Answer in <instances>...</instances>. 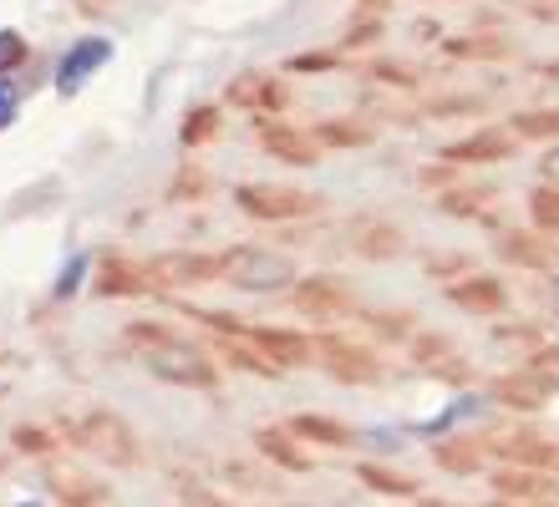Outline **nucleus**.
I'll list each match as a JSON object with an SVG mask.
<instances>
[{
	"label": "nucleus",
	"mask_w": 559,
	"mask_h": 507,
	"mask_svg": "<svg viewBox=\"0 0 559 507\" xmlns=\"http://www.w3.org/2000/svg\"><path fill=\"white\" fill-rule=\"evenodd\" d=\"M549 304H555V315H559V275L549 279Z\"/></svg>",
	"instance_id": "obj_36"
},
{
	"label": "nucleus",
	"mask_w": 559,
	"mask_h": 507,
	"mask_svg": "<svg viewBox=\"0 0 559 507\" xmlns=\"http://www.w3.org/2000/svg\"><path fill=\"white\" fill-rule=\"evenodd\" d=\"M356 233H367V239H356V249H361V254H377V259H382V254H397V249H402V233L386 229V224H361Z\"/></svg>",
	"instance_id": "obj_20"
},
{
	"label": "nucleus",
	"mask_w": 559,
	"mask_h": 507,
	"mask_svg": "<svg viewBox=\"0 0 559 507\" xmlns=\"http://www.w3.org/2000/svg\"><path fill=\"white\" fill-rule=\"evenodd\" d=\"M107 57H112V46H107L103 36H92V41H76L72 51L61 57V67H57V87L67 92V97H72V92L82 87V82H87V76L97 72V67H103Z\"/></svg>",
	"instance_id": "obj_10"
},
{
	"label": "nucleus",
	"mask_w": 559,
	"mask_h": 507,
	"mask_svg": "<svg viewBox=\"0 0 559 507\" xmlns=\"http://www.w3.org/2000/svg\"><path fill=\"white\" fill-rule=\"evenodd\" d=\"M321 355H325V365H331L341 381H356V386H367V381L382 376V365L371 361L367 346H352V340H336V335L321 340Z\"/></svg>",
	"instance_id": "obj_9"
},
{
	"label": "nucleus",
	"mask_w": 559,
	"mask_h": 507,
	"mask_svg": "<svg viewBox=\"0 0 559 507\" xmlns=\"http://www.w3.org/2000/svg\"><path fill=\"white\" fill-rule=\"evenodd\" d=\"M46 487H51V497H57L61 507H112V493H107V482H92L82 478V472H51L46 478Z\"/></svg>",
	"instance_id": "obj_11"
},
{
	"label": "nucleus",
	"mask_w": 559,
	"mask_h": 507,
	"mask_svg": "<svg viewBox=\"0 0 559 507\" xmlns=\"http://www.w3.org/2000/svg\"><path fill=\"white\" fill-rule=\"evenodd\" d=\"M76 275H82V259H76L72 269H67V275H61V294H72V290H76Z\"/></svg>",
	"instance_id": "obj_35"
},
{
	"label": "nucleus",
	"mask_w": 559,
	"mask_h": 507,
	"mask_svg": "<svg viewBox=\"0 0 559 507\" xmlns=\"http://www.w3.org/2000/svg\"><path fill=\"white\" fill-rule=\"evenodd\" d=\"M214 132H219V112H214V107H193V112L183 117L178 137H183V147H204Z\"/></svg>",
	"instance_id": "obj_18"
},
{
	"label": "nucleus",
	"mask_w": 559,
	"mask_h": 507,
	"mask_svg": "<svg viewBox=\"0 0 559 507\" xmlns=\"http://www.w3.org/2000/svg\"><path fill=\"white\" fill-rule=\"evenodd\" d=\"M438 462L442 467H453V472H473L478 467V451H463V447H438Z\"/></svg>",
	"instance_id": "obj_28"
},
{
	"label": "nucleus",
	"mask_w": 559,
	"mask_h": 507,
	"mask_svg": "<svg viewBox=\"0 0 559 507\" xmlns=\"http://www.w3.org/2000/svg\"><path fill=\"white\" fill-rule=\"evenodd\" d=\"M178 497H183L189 507H224L219 497L209 493V487H199V482H178Z\"/></svg>",
	"instance_id": "obj_31"
},
{
	"label": "nucleus",
	"mask_w": 559,
	"mask_h": 507,
	"mask_svg": "<svg viewBox=\"0 0 559 507\" xmlns=\"http://www.w3.org/2000/svg\"><path fill=\"white\" fill-rule=\"evenodd\" d=\"M499 249L509 254V259H519V264H545V249L530 244V233H509Z\"/></svg>",
	"instance_id": "obj_23"
},
{
	"label": "nucleus",
	"mask_w": 559,
	"mask_h": 507,
	"mask_svg": "<svg viewBox=\"0 0 559 507\" xmlns=\"http://www.w3.org/2000/svg\"><path fill=\"white\" fill-rule=\"evenodd\" d=\"M76 442L107 467H138L143 462V447H138V432L118 411H87V417L76 421Z\"/></svg>",
	"instance_id": "obj_3"
},
{
	"label": "nucleus",
	"mask_w": 559,
	"mask_h": 507,
	"mask_svg": "<svg viewBox=\"0 0 559 507\" xmlns=\"http://www.w3.org/2000/svg\"><path fill=\"white\" fill-rule=\"evenodd\" d=\"M128 346H133L138 361L158 381H168V386H193V391L219 386V365L209 361L199 346H189L183 335L163 330V325H128Z\"/></svg>",
	"instance_id": "obj_1"
},
{
	"label": "nucleus",
	"mask_w": 559,
	"mask_h": 507,
	"mask_svg": "<svg viewBox=\"0 0 559 507\" xmlns=\"http://www.w3.org/2000/svg\"><path fill=\"white\" fill-rule=\"evenodd\" d=\"M11 442H15V451H26V457H46V451L57 447L51 432H41V426H15Z\"/></svg>",
	"instance_id": "obj_22"
},
{
	"label": "nucleus",
	"mask_w": 559,
	"mask_h": 507,
	"mask_svg": "<svg viewBox=\"0 0 559 507\" xmlns=\"http://www.w3.org/2000/svg\"><path fill=\"white\" fill-rule=\"evenodd\" d=\"M545 178L559 189V147H549V158H545Z\"/></svg>",
	"instance_id": "obj_34"
},
{
	"label": "nucleus",
	"mask_w": 559,
	"mask_h": 507,
	"mask_svg": "<svg viewBox=\"0 0 559 507\" xmlns=\"http://www.w3.org/2000/svg\"><path fill=\"white\" fill-rule=\"evenodd\" d=\"M235 203L245 208L250 218H300V214H316V198L300 189H280V183H239L235 189Z\"/></svg>",
	"instance_id": "obj_5"
},
{
	"label": "nucleus",
	"mask_w": 559,
	"mask_h": 507,
	"mask_svg": "<svg viewBox=\"0 0 559 507\" xmlns=\"http://www.w3.org/2000/svg\"><path fill=\"white\" fill-rule=\"evenodd\" d=\"M295 304H300L310 319H336V315H346V310H352V294L341 290L336 279L321 275V279H306V285L295 290Z\"/></svg>",
	"instance_id": "obj_12"
},
{
	"label": "nucleus",
	"mask_w": 559,
	"mask_h": 507,
	"mask_svg": "<svg viewBox=\"0 0 559 507\" xmlns=\"http://www.w3.org/2000/svg\"><path fill=\"white\" fill-rule=\"evenodd\" d=\"M250 346L265 350V361L275 365V371L280 365H310V355H316V346L295 330H250Z\"/></svg>",
	"instance_id": "obj_13"
},
{
	"label": "nucleus",
	"mask_w": 559,
	"mask_h": 507,
	"mask_svg": "<svg viewBox=\"0 0 559 507\" xmlns=\"http://www.w3.org/2000/svg\"><path fill=\"white\" fill-rule=\"evenodd\" d=\"M371 128H361V122H325L321 128V143H367Z\"/></svg>",
	"instance_id": "obj_26"
},
{
	"label": "nucleus",
	"mask_w": 559,
	"mask_h": 507,
	"mask_svg": "<svg viewBox=\"0 0 559 507\" xmlns=\"http://www.w3.org/2000/svg\"><path fill=\"white\" fill-rule=\"evenodd\" d=\"M499 396H514L509 406H539V386H530V381H519V386H514V381H503Z\"/></svg>",
	"instance_id": "obj_30"
},
{
	"label": "nucleus",
	"mask_w": 559,
	"mask_h": 507,
	"mask_svg": "<svg viewBox=\"0 0 559 507\" xmlns=\"http://www.w3.org/2000/svg\"><path fill=\"white\" fill-rule=\"evenodd\" d=\"M15 112H21V87H15L11 76H0V132L15 122Z\"/></svg>",
	"instance_id": "obj_27"
},
{
	"label": "nucleus",
	"mask_w": 559,
	"mask_h": 507,
	"mask_svg": "<svg viewBox=\"0 0 559 507\" xmlns=\"http://www.w3.org/2000/svg\"><path fill=\"white\" fill-rule=\"evenodd\" d=\"M26 61V36H15V31H0V76L15 72Z\"/></svg>",
	"instance_id": "obj_25"
},
{
	"label": "nucleus",
	"mask_w": 559,
	"mask_h": 507,
	"mask_svg": "<svg viewBox=\"0 0 559 507\" xmlns=\"http://www.w3.org/2000/svg\"><path fill=\"white\" fill-rule=\"evenodd\" d=\"M224 101H229V107H239V112H280V107H285V87H280V82H270V76H260V72H245V76H235V82H229Z\"/></svg>",
	"instance_id": "obj_8"
},
{
	"label": "nucleus",
	"mask_w": 559,
	"mask_h": 507,
	"mask_svg": "<svg viewBox=\"0 0 559 507\" xmlns=\"http://www.w3.org/2000/svg\"><path fill=\"white\" fill-rule=\"evenodd\" d=\"M254 442H260V451H265L270 462L290 467V472H306V467H310V457L295 447L290 432H280V426H260V432H254Z\"/></svg>",
	"instance_id": "obj_15"
},
{
	"label": "nucleus",
	"mask_w": 559,
	"mask_h": 507,
	"mask_svg": "<svg viewBox=\"0 0 559 507\" xmlns=\"http://www.w3.org/2000/svg\"><path fill=\"white\" fill-rule=\"evenodd\" d=\"M534 218H539L545 229H559V198L555 193H539V198H534Z\"/></svg>",
	"instance_id": "obj_32"
},
{
	"label": "nucleus",
	"mask_w": 559,
	"mask_h": 507,
	"mask_svg": "<svg viewBox=\"0 0 559 507\" xmlns=\"http://www.w3.org/2000/svg\"><path fill=\"white\" fill-rule=\"evenodd\" d=\"M260 143H265L270 158L295 162V168H310V162H321V137H310V132H300V128H285V122H275V128L260 132Z\"/></svg>",
	"instance_id": "obj_7"
},
{
	"label": "nucleus",
	"mask_w": 559,
	"mask_h": 507,
	"mask_svg": "<svg viewBox=\"0 0 559 507\" xmlns=\"http://www.w3.org/2000/svg\"><path fill=\"white\" fill-rule=\"evenodd\" d=\"M453 300L463 304V310H484V315H493V310H503V285L499 279H468V285H453Z\"/></svg>",
	"instance_id": "obj_16"
},
{
	"label": "nucleus",
	"mask_w": 559,
	"mask_h": 507,
	"mask_svg": "<svg viewBox=\"0 0 559 507\" xmlns=\"http://www.w3.org/2000/svg\"><path fill=\"white\" fill-rule=\"evenodd\" d=\"M224 279L245 294H280L295 285V264L290 254H275V249H229L224 254Z\"/></svg>",
	"instance_id": "obj_2"
},
{
	"label": "nucleus",
	"mask_w": 559,
	"mask_h": 507,
	"mask_svg": "<svg viewBox=\"0 0 559 507\" xmlns=\"http://www.w3.org/2000/svg\"><path fill=\"white\" fill-rule=\"evenodd\" d=\"M153 285L163 290H193V285H214L224 275V254H193V249H174L147 264Z\"/></svg>",
	"instance_id": "obj_4"
},
{
	"label": "nucleus",
	"mask_w": 559,
	"mask_h": 507,
	"mask_svg": "<svg viewBox=\"0 0 559 507\" xmlns=\"http://www.w3.org/2000/svg\"><path fill=\"white\" fill-rule=\"evenodd\" d=\"M499 493L503 497H534L539 493V478H534V472H499Z\"/></svg>",
	"instance_id": "obj_24"
},
{
	"label": "nucleus",
	"mask_w": 559,
	"mask_h": 507,
	"mask_svg": "<svg viewBox=\"0 0 559 507\" xmlns=\"http://www.w3.org/2000/svg\"><path fill=\"white\" fill-rule=\"evenodd\" d=\"M290 436H306V442H321V447H352V426H341L331 417H295Z\"/></svg>",
	"instance_id": "obj_17"
},
{
	"label": "nucleus",
	"mask_w": 559,
	"mask_h": 507,
	"mask_svg": "<svg viewBox=\"0 0 559 507\" xmlns=\"http://www.w3.org/2000/svg\"><path fill=\"white\" fill-rule=\"evenodd\" d=\"M519 132H524V137H545V132H559V112H530L524 122H519Z\"/></svg>",
	"instance_id": "obj_29"
},
{
	"label": "nucleus",
	"mask_w": 559,
	"mask_h": 507,
	"mask_svg": "<svg viewBox=\"0 0 559 507\" xmlns=\"http://www.w3.org/2000/svg\"><path fill=\"white\" fill-rule=\"evenodd\" d=\"M290 67L295 72H321V67H331V57H295Z\"/></svg>",
	"instance_id": "obj_33"
},
{
	"label": "nucleus",
	"mask_w": 559,
	"mask_h": 507,
	"mask_svg": "<svg viewBox=\"0 0 559 507\" xmlns=\"http://www.w3.org/2000/svg\"><path fill=\"white\" fill-rule=\"evenodd\" d=\"M361 482H367V487H377V493H397V497H413L417 493L413 478H402V472H392V467H377V462L361 467Z\"/></svg>",
	"instance_id": "obj_19"
},
{
	"label": "nucleus",
	"mask_w": 559,
	"mask_h": 507,
	"mask_svg": "<svg viewBox=\"0 0 559 507\" xmlns=\"http://www.w3.org/2000/svg\"><path fill=\"white\" fill-rule=\"evenodd\" d=\"M147 290H158L153 275H147V264L128 259V254H107L103 269H97V294H107V300H133V294H147Z\"/></svg>",
	"instance_id": "obj_6"
},
{
	"label": "nucleus",
	"mask_w": 559,
	"mask_h": 507,
	"mask_svg": "<svg viewBox=\"0 0 559 507\" xmlns=\"http://www.w3.org/2000/svg\"><path fill=\"white\" fill-rule=\"evenodd\" d=\"M204 189H209L204 168H193V162H183V168H178V178H174V189H168V198H174V203H189V198H199Z\"/></svg>",
	"instance_id": "obj_21"
},
{
	"label": "nucleus",
	"mask_w": 559,
	"mask_h": 507,
	"mask_svg": "<svg viewBox=\"0 0 559 507\" xmlns=\"http://www.w3.org/2000/svg\"><path fill=\"white\" fill-rule=\"evenodd\" d=\"M509 153H514V132L488 128V132H473V137L448 147V162H499V158H509Z\"/></svg>",
	"instance_id": "obj_14"
}]
</instances>
